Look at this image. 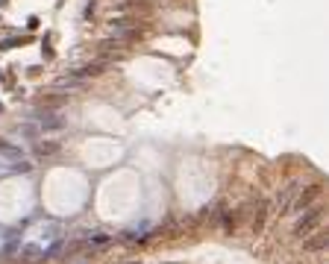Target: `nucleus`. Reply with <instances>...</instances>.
Wrapping results in <instances>:
<instances>
[{
	"mask_svg": "<svg viewBox=\"0 0 329 264\" xmlns=\"http://www.w3.org/2000/svg\"><path fill=\"white\" fill-rule=\"evenodd\" d=\"M318 220H321V209H306V215L300 217V223H297V229H294V232H297V235H306Z\"/></svg>",
	"mask_w": 329,
	"mask_h": 264,
	"instance_id": "obj_3",
	"label": "nucleus"
},
{
	"mask_svg": "<svg viewBox=\"0 0 329 264\" xmlns=\"http://www.w3.org/2000/svg\"><path fill=\"white\" fill-rule=\"evenodd\" d=\"M103 71H106V62H94V65L79 68V71H76V76H79V79H85V76H97V73H103Z\"/></svg>",
	"mask_w": 329,
	"mask_h": 264,
	"instance_id": "obj_4",
	"label": "nucleus"
},
{
	"mask_svg": "<svg viewBox=\"0 0 329 264\" xmlns=\"http://www.w3.org/2000/svg\"><path fill=\"white\" fill-rule=\"evenodd\" d=\"M324 244H327V232H318V238H315V241H309V244H306V250H321Z\"/></svg>",
	"mask_w": 329,
	"mask_h": 264,
	"instance_id": "obj_6",
	"label": "nucleus"
},
{
	"mask_svg": "<svg viewBox=\"0 0 329 264\" xmlns=\"http://www.w3.org/2000/svg\"><path fill=\"white\" fill-rule=\"evenodd\" d=\"M59 147L56 144H38V153H56Z\"/></svg>",
	"mask_w": 329,
	"mask_h": 264,
	"instance_id": "obj_8",
	"label": "nucleus"
},
{
	"mask_svg": "<svg viewBox=\"0 0 329 264\" xmlns=\"http://www.w3.org/2000/svg\"><path fill=\"white\" fill-rule=\"evenodd\" d=\"M0 244H3V238H0Z\"/></svg>",
	"mask_w": 329,
	"mask_h": 264,
	"instance_id": "obj_9",
	"label": "nucleus"
},
{
	"mask_svg": "<svg viewBox=\"0 0 329 264\" xmlns=\"http://www.w3.org/2000/svg\"><path fill=\"white\" fill-rule=\"evenodd\" d=\"M62 235H65V229H62L59 220H41V223H35L32 229H26V235L21 238L18 256L26 259V262H38V259H44L47 253H53V247L62 241Z\"/></svg>",
	"mask_w": 329,
	"mask_h": 264,
	"instance_id": "obj_1",
	"label": "nucleus"
},
{
	"mask_svg": "<svg viewBox=\"0 0 329 264\" xmlns=\"http://www.w3.org/2000/svg\"><path fill=\"white\" fill-rule=\"evenodd\" d=\"M59 129H65V120L56 118V115H44V118H38L32 126H24L21 135H44V132H59Z\"/></svg>",
	"mask_w": 329,
	"mask_h": 264,
	"instance_id": "obj_2",
	"label": "nucleus"
},
{
	"mask_svg": "<svg viewBox=\"0 0 329 264\" xmlns=\"http://www.w3.org/2000/svg\"><path fill=\"white\" fill-rule=\"evenodd\" d=\"M318 194H321V188H318V185H312V188L306 191V197H300V200L294 203V212H300V209H306V206H309V203H312V200H315Z\"/></svg>",
	"mask_w": 329,
	"mask_h": 264,
	"instance_id": "obj_5",
	"label": "nucleus"
},
{
	"mask_svg": "<svg viewBox=\"0 0 329 264\" xmlns=\"http://www.w3.org/2000/svg\"><path fill=\"white\" fill-rule=\"evenodd\" d=\"M88 241H91V244H109V235H103V232H94V235H88Z\"/></svg>",
	"mask_w": 329,
	"mask_h": 264,
	"instance_id": "obj_7",
	"label": "nucleus"
}]
</instances>
